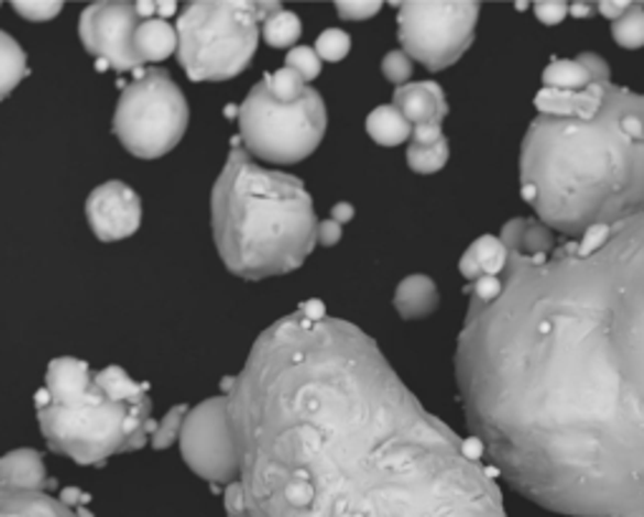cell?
Returning <instances> with one entry per match:
<instances>
[{"mask_svg": "<svg viewBox=\"0 0 644 517\" xmlns=\"http://www.w3.org/2000/svg\"><path fill=\"white\" fill-rule=\"evenodd\" d=\"M501 243L455 351L472 437L546 510L644 517V212L581 238L515 218Z\"/></svg>", "mask_w": 644, "mask_h": 517, "instance_id": "obj_1", "label": "cell"}, {"mask_svg": "<svg viewBox=\"0 0 644 517\" xmlns=\"http://www.w3.org/2000/svg\"><path fill=\"white\" fill-rule=\"evenodd\" d=\"M222 389L245 517H505L491 470L354 323L296 310Z\"/></svg>", "mask_w": 644, "mask_h": 517, "instance_id": "obj_2", "label": "cell"}, {"mask_svg": "<svg viewBox=\"0 0 644 517\" xmlns=\"http://www.w3.org/2000/svg\"><path fill=\"white\" fill-rule=\"evenodd\" d=\"M521 195L561 238L644 212V97L604 84L591 117H536L521 150Z\"/></svg>", "mask_w": 644, "mask_h": 517, "instance_id": "obj_3", "label": "cell"}, {"mask_svg": "<svg viewBox=\"0 0 644 517\" xmlns=\"http://www.w3.org/2000/svg\"><path fill=\"white\" fill-rule=\"evenodd\" d=\"M210 212L220 261L238 278L294 273L314 253L319 220L304 183L258 165L240 140L215 179Z\"/></svg>", "mask_w": 644, "mask_h": 517, "instance_id": "obj_4", "label": "cell"}, {"mask_svg": "<svg viewBox=\"0 0 644 517\" xmlns=\"http://www.w3.org/2000/svg\"><path fill=\"white\" fill-rule=\"evenodd\" d=\"M36 414L43 439L51 450L91 468L109 457L137 452L148 444L157 421L152 419L150 396L137 402H114L97 386L91 402L81 407L51 404L48 392H36Z\"/></svg>", "mask_w": 644, "mask_h": 517, "instance_id": "obj_5", "label": "cell"}, {"mask_svg": "<svg viewBox=\"0 0 644 517\" xmlns=\"http://www.w3.org/2000/svg\"><path fill=\"white\" fill-rule=\"evenodd\" d=\"M276 3L197 0L177 19V62L190 81H228L251 66L261 23Z\"/></svg>", "mask_w": 644, "mask_h": 517, "instance_id": "obj_6", "label": "cell"}, {"mask_svg": "<svg viewBox=\"0 0 644 517\" xmlns=\"http://www.w3.org/2000/svg\"><path fill=\"white\" fill-rule=\"evenodd\" d=\"M238 140L253 160L296 165L316 152L326 132V103L312 86L304 97L283 103L261 79L238 109Z\"/></svg>", "mask_w": 644, "mask_h": 517, "instance_id": "obj_7", "label": "cell"}, {"mask_svg": "<svg viewBox=\"0 0 644 517\" xmlns=\"http://www.w3.org/2000/svg\"><path fill=\"white\" fill-rule=\"evenodd\" d=\"M190 124L185 94L162 68H144L124 86L114 111V136L137 160H160L183 142Z\"/></svg>", "mask_w": 644, "mask_h": 517, "instance_id": "obj_8", "label": "cell"}, {"mask_svg": "<svg viewBox=\"0 0 644 517\" xmlns=\"http://www.w3.org/2000/svg\"><path fill=\"white\" fill-rule=\"evenodd\" d=\"M478 11V3H400L402 51L429 72H443L470 48Z\"/></svg>", "mask_w": 644, "mask_h": 517, "instance_id": "obj_9", "label": "cell"}, {"mask_svg": "<svg viewBox=\"0 0 644 517\" xmlns=\"http://www.w3.org/2000/svg\"><path fill=\"white\" fill-rule=\"evenodd\" d=\"M177 442L185 464L197 477L212 485H230L240 477L238 447L233 427H230L226 394L187 409Z\"/></svg>", "mask_w": 644, "mask_h": 517, "instance_id": "obj_10", "label": "cell"}, {"mask_svg": "<svg viewBox=\"0 0 644 517\" xmlns=\"http://www.w3.org/2000/svg\"><path fill=\"white\" fill-rule=\"evenodd\" d=\"M140 23L142 19L137 15L134 3H122V0L91 3L79 19V38L84 48L97 58L99 68L124 74L142 66L134 48V33Z\"/></svg>", "mask_w": 644, "mask_h": 517, "instance_id": "obj_11", "label": "cell"}, {"mask_svg": "<svg viewBox=\"0 0 644 517\" xmlns=\"http://www.w3.org/2000/svg\"><path fill=\"white\" fill-rule=\"evenodd\" d=\"M86 220L94 238L101 243H117V240L132 238L142 226V200L132 187L122 179L94 187L86 200Z\"/></svg>", "mask_w": 644, "mask_h": 517, "instance_id": "obj_12", "label": "cell"}, {"mask_svg": "<svg viewBox=\"0 0 644 517\" xmlns=\"http://www.w3.org/2000/svg\"><path fill=\"white\" fill-rule=\"evenodd\" d=\"M51 404L58 407H81V404L91 402L97 394V384H94V374L86 361L62 356L54 359L46 369V386Z\"/></svg>", "mask_w": 644, "mask_h": 517, "instance_id": "obj_13", "label": "cell"}, {"mask_svg": "<svg viewBox=\"0 0 644 517\" xmlns=\"http://www.w3.org/2000/svg\"><path fill=\"white\" fill-rule=\"evenodd\" d=\"M392 107L407 119L412 127L417 124H443L448 117V99L435 81H415L405 84L394 91Z\"/></svg>", "mask_w": 644, "mask_h": 517, "instance_id": "obj_14", "label": "cell"}, {"mask_svg": "<svg viewBox=\"0 0 644 517\" xmlns=\"http://www.w3.org/2000/svg\"><path fill=\"white\" fill-rule=\"evenodd\" d=\"M0 487L46 493L48 487H54V480H48L41 454L31 447H21V450L0 457Z\"/></svg>", "mask_w": 644, "mask_h": 517, "instance_id": "obj_15", "label": "cell"}, {"mask_svg": "<svg viewBox=\"0 0 644 517\" xmlns=\"http://www.w3.org/2000/svg\"><path fill=\"white\" fill-rule=\"evenodd\" d=\"M0 517H89L48 493H23L0 487Z\"/></svg>", "mask_w": 644, "mask_h": 517, "instance_id": "obj_16", "label": "cell"}, {"mask_svg": "<svg viewBox=\"0 0 644 517\" xmlns=\"http://www.w3.org/2000/svg\"><path fill=\"white\" fill-rule=\"evenodd\" d=\"M440 306V293L427 275H407L394 290V308L405 321H423Z\"/></svg>", "mask_w": 644, "mask_h": 517, "instance_id": "obj_17", "label": "cell"}, {"mask_svg": "<svg viewBox=\"0 0 644 517\" xmlns=\"http://www.w3.org/2000/svg\"><path fill=\"white\" fill-rule=\"evenodd\" d=\"M505 257H509V253H505L501 238L483 235L468 248L466 255H462L460 273L466 275L470 283H476L480 278H498L505 268Z\"/></svg>", "mask_w": 644, "mask_h": 517, "instance_id": "obj_18", "label": "cell"}, {"mask_svg": "<svg viewBox=\"0 0 644 517\" xmlns=\"http://www.w3.org/2000/svg\"><path fill=\"white\" fill-rule=\"evenodd\" d=\"M134 48L140 54L142 64L165 62L172 54H177V31L162 19L142 21L134 33Z\"/></svg>", "mask_w": 644, "mask_h": 517, "instance_id": "obj_19", "label": "cell"}, {"mask_svg": "<svg viewBox=\"0 0 644 517\" xmlns=\"http://www.w3.org/2000/svg\"><path fill=\"white\" fill-rule=\"evenodd\" d=\"M367 134L382 146H397L410 140L412 124L390 103V107H376L367 117Z\"/></svg>", "mask_w": 644, "mask_h": 517, "instance_id": "obj_20", "label": "cell"}, {"mask_svg": "<svg viewBox=\"0 0 644 517\" xmlns=\"http://www.w3.org/2000/svg\"><path fill=\"white\" fill-rule=\"evenodd\" d=\"M25 76H29V62L19 41L0 31V101L11 97Z\"/></svg>", "mask_w": 644, "mask_h": 517, "instance_id": "obj_21", "label": "cell"}, {"mask_svg": "<svg viewBox=\"0 0 644 517\" xmlns=\"http://www.w3.org/2000/svg\"><path fill=\"white\" fill-rule=\"evenodd\" d=\"M594 84L579 58H558L544 72V86L556 91H583Z\"/></svg>", "mask_w": 644, "mask_h": 517, "instance_id": "obj_22", "label": "cell"}, {"mask_svg": "<svg viewBox=\"0 0 644 517\" xmlns=\"http://www.w3.org/2000/svg\"><path fill=\"white\" fill-rule=\"evenodd\" d=\"M450 157V144L445 136L435 142H410L407 146V165L417 175H435L445 165H448Z\"/></svg>", "mask_w": 644, "mask_h": 517, "instance_id": "obj_23", "label": "cell"}, {"mask_svg": "<svg viewBox=\"0 0 644 517\" xmlns=\"http://www.w3.org/2000/svg\"><path fill=\"white\" fill-rule=\"evenodd\" d=\"M261 33L271 48H291L301 38V19L294 11L279 8L261 23Z\"/></svg>", "mask_w": 644, "mask_h": 517, "instance_id": "obj_24", "label": "cell"}, {"mask_svg": "<svg viewBox=\"0 0 644 517\" xmlns=\"http://www.w3.org/2000/svg\"><path fill=\"white\" fill-rule=\"evenodd\" d=\"M612 38L620 43L622 48L637 51L644 46V6L632 3L620 21L612 25Z\"/></svg>", "mask_w": 644, "mask_h": 517, "instance_id": "obj_25", "label": "cell"}, {"mask_svg": "<svg viewBox=\"0 0 644 517\" xmlns=\"http://www.w3.org/2000/svg\"><path fill=\"white\" fill-rule=\"evenodd\" d=\"M265 86H269L271 97L279 99L283 103H291L304 97V91L308 89L306 81L301 79L296 72H291V68H281V72H273L269 76H263Z\"/></svg>", "mask_w": 644, "mask_h": 517, "instance_id": "obj_26", "label": "cell"}, {"mask_svg": "<svg viewBox=\"0 0 644 517\" xmlns=\"http://www.w3.org/2000/svg\"><path fill=\"white\" fill-rule=\"evenodd\" d=\"M185 414H187V407L185 404H177V407H172L165 419L157 421V427H154V432L150 437V444L152 450H167V447H172L179 439V429H183V421H185Z\"/></svg>", "mask_w": 644, "mask_h": 517, "instance_id": "obj_27", "label": "cell"}, {"mask_svg": "<svg viewBox=\"0 0 644 517\" xmlns=\"http://www.w3.org/2000/svg\"><path fill=\"white\" fill-rule=\"evenodd\" d=\"M314 51H316V56L321 58V62L337 64V62H341V58H347V56H349V51H351V38H349V33H343V31H339V29L324 31L321 36L316 38Z\"/></svg>", "mask_w": 644, "mask_h": 517, "instance_id": "obj_28", "label": "cell"}, {"mask_svg": "<svg viewBox=\"0 0 644 517\" xmlns=\"http://www.w3.org/2000/svg\"><path fill=\"white\" fill-rule=\"evenodd\" d=\"M286 68H291V72H296L301 79L308 84V81H314L316 76L321 74V58L316 56L314 48L296 46V48H291L286 54Z\"/></svg>", "mask_w": 644, "mask_h": 517, "instance_id": "obj_29", "label": "cell"}, {"mask_svg": "<svg viewBox=\"0 0 644 517\" xmlns=\"http://www.w3.org/2000/svg\"><path fill=\"white\" fill-rule=\"evenodd\" d=\"M13 11L31 23H46L64 11V3H58V0H15Z\"/></svg>", "mask_w": 644, "mask_h": 517, "instance_id": "obj_30", "label": "cell"}, {"mask_svg": "<svg viewBox=\"0 0 644 517\" xmlns=\"http://www.w3.org/2000/svg\"><path fill=\"white\" fill-rule=\"evenodd\" d=\"M412 68H415V64H412V58L405 51H390V54L382 58L384 79L394 86H405L412 76Z\"/></svg>", "mask_w": 644, "mask_h": 517, "instance_id": "obj_31", "label": "cell"}, {"mask_svg": "<svg viewBox=\"0 0 644 517\" xmlns=\"http://www.w3.org/2000/svg\"><path fill=\"white\" fill-rule=\"evenodd\" d=\"M382 11V3H347V0H341L337 3V13L341 21H367V19H374L376 13Z\"/></svg>", "mask_w": 644, "mask_h": 517, "instance_id": "obj_32", "label": "cell"}, {"mask_svg": "<svg viewBox=\"0 0 644 517\" xmlns=\"http://www.w3.org/2000/svg\"><path fill=\"white\" fill-rule=\"evenodd\" d=\"M534 13L544 25H556V23H561L566 15H569V6L556 3V0H546V3L534 6Z\"/></svg>", "mask_w": 644, "mask_h": 517, "instance_id": "obj_33", "label": "cell"}, {"mask_svg": "<svg viewBox=\"0 0 644 517\" xmlns=\"http://www.w3.org/2000/svg\"><path fill=\"white\" fill-rule=\"evenodd\" d=\"M222 503H226V510L230 517H245V495L240 480L230 482L226 487V495H222Z\"/></svg>", "mask_w": 644, "mask_h": 517, "instance_id": "obj_34", "label": "cell"}, {"mask_svg": "<svg viewBox=\"0 0 644 517\" xmlns=\"http://www.w3.org/2000/svg\"><path fill=\"white\" fill-rule=\"evenodd\" d=\"M577 58L583 64V68H587L589 76L597 84H607L609 81V64L604 62V58L597 56V54H581Z\"/></svg>", "mask_w": 644, "mask_h": 517, "instance_id": "obj_35", "label": "cell"}, {"mask_svg": "<svg viewBox=\"0 0 644 517\" xmlns=\"http://www.w3.org/2000/svg\"><path fill=\"white\" fill-rule=\"evenodd\" d=\"M341 240V226L339 222L329 220H321L319 226H316V243L324 245V248H334Z\"/></svg>", "mask_w": 644, "mask_h": 517, "instance_id": "obj_36", "label": "cell"}, {"mask_svg": "<svg viewBox=\"0 0 644 517\" xmlns=\"http://www.w3.org/2000/svg\"><path fill=\"white\" fill-rule=\"evenodd\" d=\"M630 6L632 3H609V0H604V3H597V13H601L609 21H620L630 11Z\"/></svg>", "mask_w": 644, "mask_h": 517, "instance_id": "obj_37", "label": "cell"}, {"mask_svg": "<svg viewBox=\"0 0 644 517\" xmlns=\"http://www.w3.org/2000/svg\"><path fill=\"white\" fill-rule=\"evenodd\" d=\"M331 220L339 222V226H343V222H349V220H354V205H349V202L334 205L331 207Z\"/></svg>", "mask_w": 644, "mask_h": 517, "instance_id": "obj_38", "label": "cell"}, {"mask_svg": "<svg viewBox=\"0 0 644 517\" xmlns=\"http://www.w3.org/2000/svg\"><path fill=\"white\" fill-rule=\"evenodd\" d=\"M569 13L577 15V19H589V15H594V13H597V6H589V3H574Z\"/></svg>", "mask_w": 644, "mask_h": 517, "instance_id": "obj_39", "label": "cell"}, {"mask_svg": "<svg viewBox=\"0 0 644 517\" xmlns=\"http://www.w3.org/2000/svg\"><path fill=\"white\" fill-rule=\"evenodd\" d=\"M157 8H160V15H162V13H165V15H172V13H175L177 3H157Z\"/></svg>", "mask_w": 644, "mask_h": 517, "instance_id": "obj_40", "label": "cell"}]
</instances>
